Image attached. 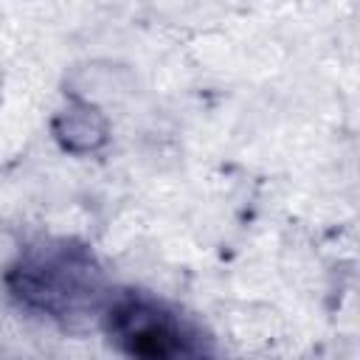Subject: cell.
I'll use <instances>...</instances> for the list:
<instances>
[{
    "label": "cell",
    "mask_w": 360,
    "mask_h": 360,
    "mask_svg": "<svg viewBox=\"0 0 360 360\" xmlns=\"http://www.w3.org/2000/svg\"><path fill=\"white\" fill-rule=\"evenodd\" d=\"M8 295L28 312L62 326H82L112 295L96 253L79 239H42L28 245L6 270Z\"/></svg>",
    "instance_id": "6da1fadb"
},
{
    "label": "cell",
    "mask_w": 360,
    "mask_h": 360,
    "mask_svg": "<svg viewBox=\"0 0 360 360\" xmlns=\"http://www.w3.org/2000/svg\"><path fill=\"white\" fill-rule=\"evenodd\" d=\"M101 326L129 360H217L214 338L194 315L143 290L112 292Z\"/></svg>",
    "instance_id": "7a4b0ae2"
}]
</instances>
